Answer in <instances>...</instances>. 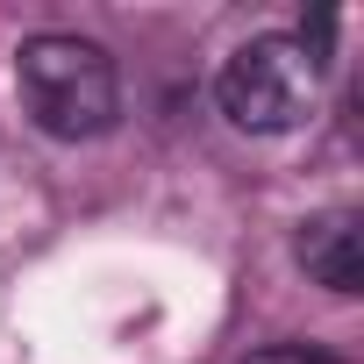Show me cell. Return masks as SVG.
<instances>
[{
	"label": "cell",
	"instance_id": "3",
	"mask_svg": "<svg viewBox=\"0 0 364 364\" xmlns=\"http://www.w3.org/2000/svg\"><path fill=\"white\" fill-rule=\"evenodd\" d=\"M293 250H300V264H307L314 286H328V293H364V222H357V215L336 208V215L300 222Z\"/></svg>",
	"mask_w": 364,
	"mask_h": 364
},
{
	"label": "cell",
	"instance_id": "4",
	"mask_svg": "<svg viewBox=\"0 0 364 364\" xmlns=\"http://www.w3.org/2000/svg\"><path fill=\"white\" fill-rule=\"evenodd\" d=\"M243 364H336L328 350H307V343H272V350H250Z\"/></svg>",
	"mask_w": 364,
	"mask_h": 364
},
{
	"label": "cell",
	"instance_id": "2",
	"mask_svg": "<svg viewBox=\"0 0 364 364\" xmlns=\"http://www.w3.org/2000/svg\"><path fill=\"white\" fill-rule=\"evenodd\" d=\"M314 86H321V65L293 43V36H250L222 72H215V100L236 129L250 136H286L307 122L314 107Z\"/></svg>",
	"mask_w": 364,
	"mask_h": 364
},
{
	"label": "cell",
	"instance_id": "1",
	"mask_svg": "<svg viewBox=\"0 0 364 364\" xmlns=\"http://www.w3.org/2000/svg\"><path fill=\"white\" fill-rule=\"evenodd\" d=\"M15 93H22V114L58 136V143H93L114 129L122 114V79H114V58L86 36H29L22 58H15Z\"/></svg>",
	"mask_w": 364,
	"mask_h": 364
}]
</instances>
